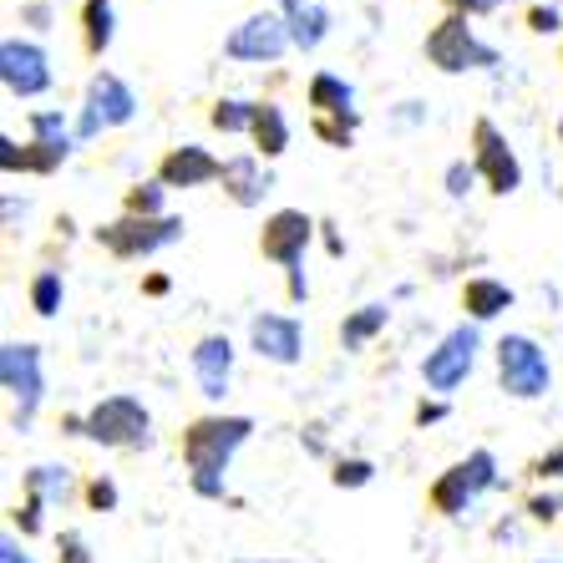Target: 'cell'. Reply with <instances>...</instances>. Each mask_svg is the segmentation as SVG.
<instances>
[{"label": "cell", "instance_id": "1", "mask_svg": "<svg viewBox=\"0 0 563 563\" xmlns=\"http://www.w3.org/2000/svg\"><path fill=\"white\" fill-rule=\"evenodd\" d=\"M250 432H254L250 417H203L188 427L184 457H188V472H194L198 498H223V472H229L239 446L250 442Z\"/></svg>", "mask_w": 563, "mask_h": 563}, {"label": "cell", "instance_id": "2", "mask_svg": "<svg viewBox=\"0 0 563 563\" xmlns=\"http://www.w3.org/2000/svg\"><path fill=\"white\" fill-rule=\"evenodd\" d=\"M71 432L92 437L97 446H147L153 442V417L137 396H102L87 417L66 421Z\"/></svg>", "mask_w": 563, "mask_h": 563}, {"label": "cell", "instance_id": "3", "mask_svg": "<svg viewBox=\"0 0 563 563\" xmlns=\"http://www.w3.org/2000/svg\"><path fill=\"white\" fill-rule=\"evenodd\" d=\"M498 380H503V391L518 396V401L549 396L553 371H549V355L538 351L533 335H503L498 341Z\"/></svg>", "mask_w": 563, "mask_h": 563}, {"label": "cell", "instance_id": "4", "mask_svg": "<svg viewBox=\"0 0 563 563\" xmlns=\"http://www.w3.org/2000/svg\"><path fill=\"white\" fill-rule=\"evenodd\" d=\"M493 483H498V457H493L487 446H477L472 457H462L457 467H446L442 477H437L432 503H437V512H446V518H462Z\"/></svg>", "mask_w": 563, "mask_h": 563}, {"label": "cell", "instance_id": "5", "mask_svg": "<svg viewBox=\"0 0 563 563\" xmlns=\"http://www.w3.org/2000/svg\"><path fill=\"white\" fill-rule=\"evenodd\" d=\"M0 386L15 396V432H26L36 417L41 396H46V376H41V351L31 341H11L0 351Z\"/></svg>", "mask_w": 563, "mask_h": 563}, {"label": "cell", "instance_id": "6", "mask_svg": "<svg viewBox=\"0 0 563 563\" xmlns=\"http://www.w3.org/2000/svg\"><path fill=\"white\" fill-rule=\"evenodd\" d=\"M477 345H483V335H477V325H457L446 330L442 341H437V351H427V361H421V380L432 386V391H457L462 380L472 376V366H477Z\"/></svg>", "mask_w": 563, "mask_h": 563}, {"label": "cell", "instance_id": "7", "mask_svg": "<svg viewBox=\"0 0 563 563\" xmlns=\"http://www.w3.org/2000/svg\"><path fill=\"white\" fill-rule=\"evenodd\" d=\"M97 239L118 260H143V254L178 244L184 239V219H118V223H107V229H97Z\"/></svg>", "mask_w": 563, "mask_h": 563}, {"label": "cell", "instance_id": "8", "mask_svg": "<svg viewBox=\"0 0 563 563\" xmlns=\"http://www.w3.org/2000/svg\"><path fill=\"white\" fill-rule=\"evenodd\" d=\"M427 56H432V66H442V71H472V66H498V52L493 46H483V41L472 36L467 15H446L442 26L427 36Z\"/></svg>", "mask_w": 563, "mask_h": 563}, {"label": "cell", "instance_id": "9", "mask_svg": "<svg viewBox=\"0 0 563 563\" xmlns=\"http://www.w3.org/2000/svg\"><path fill=\"white\" fill-rule=\"evenodd\" d=\"M310 234H314V219L305 209H279L269 213V223H264L260 234V250L264 260H275L279 269H305V250H310Z\"/></svg>", "mask_w": 563, "mask_h": 563}, {"label": "cell", "instance_id": "10", "mask_svg": "<svg viewBox=\"0 0 563 563\" xmlns=\"http://www.w3.org/2000/svg\"><path fill=\"white\" fill-rule=\"evenodd\" d=\"M285 46H295V41H289L285 15H269V11L239 21V26L229 31V41H223V52L234 56V62H279Z\"/></svg>", "mask_w": 563, "mask_h": 563}, {"label": "cell", "instance_id": "11", "mask_svg": "<svg viewBox=\"0 0 563 563\" xmlns=\"http://www.w3.org/2000/svg\"><path fill=\"white\" fill-rule=\"evenodd\" d=\"M0 81L11 97H41L52 87V56L41 52L36 41H5L0 46Z\"/></svg>", "mask_w": 563, "mask_h": 563}, {"label": "cell", "instance_id": "12", "mask_svg": "<svg viewBox=\"0 0 563 563\" xmlns=\"http://www.w3.org/2000/svg\"><path fill=\"white\" fill-rule=\"evenodd\" d=\"M472 143H477V173L487 178L493 194H518V188H523L518 153H512L508 137H503L493 122H477V128H472Z\"/></svg>", "mask_w": 563, "mask_h": 563}, {"label": "cell", "instance_id": "13", "mask_svg": "<svg viewBox=\"0 0 563 563\" xmlns=\"http://www.w3.org/2000/svg\"><path fill=\"white\" fill-rule=\"evenodd\" d=\"M250 345L264 361H275V366H295L305 355V330H300V320H289V314H254Z\"/></svg>", "mask_w": 563, "mask_h": 563}, {"label": "cell", "instance_id": "14", "mask_svg": "<svg viewBox=\"0 0 563 563\" xmlns=\"http://www.w3.org/2000/svg\"><path fill=\"white\" fill-rule=\"evenodd\" d=\"M194 376L198 391L209 401H223L229 396V380H234V341L229 335H209V341L194 345Z\"/></svg>", "mask_w": 563, "mask_h": 563}, {"label": "cell", "instance_id": "15", "mask_svg": "<svg viewBox=\"0 0 563 563\" xmlns=\"http://www.w3.org/2000/svg\"><path fill=\"white\" fill-rule=\"evenodd\" d=\"M219 173H223V163L209 153V147L184 143V147H173V153L163 157L157 184H163V188H198V184H213Z\"/></svg>", "mask_w": 563, "mask_h": 563}, {"label": "cell", "instance_id": "16", "mask_svg": "<svg viewBox=\"0 0 563 563\" xmlns=\"http://www.w3.org/2000/svg\"><path fill=\"white\" fill-rule=\"evenodd\" d=\"M223 188H229V198H234L239 209H254V203H264V194H269V173L260 168V157L254 153H239L223 163Z\"/></svg>", "mask_w": 563, "mask_h": 563}, {"label": "cell", "instance_id": "17", "mask_svg": "<svg viewBox=\"0 0 563 563\" xmlns=\"http://www.w3.org/2000/svg\"><path fill=\"white\" fill-rule=\"evenodd\" d=\"M87 102L102 112L107 128H122V122L137 118V97H132V87L122 77H112V71H97L92 77V92H87Z\"/></svg>", "mask_w": 563, "mask_h": 563}, {"label": "cell", "instance_id": "18", "mask_svg": "<svg viewBox=\"0 0 563 563\" xmlns=\"http://www.w3.org/2000/svg\"><path fill=\"white\" fill-rule=\"evenodd\" d=\"M310 107L320 118H341V122H355V87L335 71H314L310 77Z\"/></svg>", "mask_w": 563, "mask_h": 563}, {"label": "cell", "instance_id": "19", "mask_svg": "<svg viewBox=\"0 0 563 563\" xmlns=\"http://www.w3.org/2000/svg\"><path fill=\"white\" fill-rule=\"evenodd\" d=\"M285 26L300 52H314V46L330 36V11L314 5V0H285Z\"/></svg>", "mask_w": 563, "mask_h": 563}, {"label": "cell", "instance_id": "20", "mask_svg": "<svg viewBox=\"0 0 563 563\" xmlns=\"http://www.w3.org/2000/svg\"><path fill=\"white\" fill-rule=\"evenodd\" d=\"M472 320H493V314L512 310V289L503 279H467V295H462Z\"/></svg>", "mask_w": 563, "mask_h": 563}, {"label": "cell", "instance_id": "21", "mask_svg": "<svg viewBox=\"0 0 563 563\" xmlns=\"http://www.w3.org/2000/svg\"><path fill=\"white\" fill-rule=\"evenodd\" d=\"M254 143L264 157H279L289 147V122L275 102H260V118H254Z\"/></svg>", "mask_w": 563, "mask_h": 563}, {"label": "cell", "instance_id": "22", "mask_svg": "<svg viewBox=\"0 0 563 563\" xmlns=\"http://www.w3.org/2000/svg\"><path fill=\"white\" fill-rule=\"evenodd\" d=\"M26 487L36 493L41 503H46V508H52V503H66V498H71V472H66V467H52V462H41V467L26 472Z\"/></svg>", "mask_w": 563, "mask_h": 563}, {"label": "cell", "instance_id": "23", "mask_svg": "<svg viewBox=\"0 0 563 563\" xmlns=\"http://www.w3.org/2000/svg\"><path fill=\"white\" fill-rule=\"evenodd\" d=\"M81 26H87V46L92 52H107L112 36H118V15H112V0H87L81 11Z\"/></svg>", "mask_w": 563, "mask_h": 563}, {"label": "cell", "instance_id": "24", "mask_svg": "<svg viewBox=\"0 0 563 563\" xmlns=\"http://www.w3.org/2000/svg\"><path fill=\"white\" fill-rule=\"evenodd\" d=\"M386 320H391V310H386V305H361V310H355L351 320L341 325V341L355 351V345H366L376 330H386Z\"/></svg>", "mask_w": 563, "mask_h": 563}, {"label": "cell", "instance_id": "25", "mask_svg": "<svg viewBox=\"0 0 563 563\" xmlns=\"http://www.w3.org/2000/svg\"><path fill=\"white\" fill-rule=\"evenodd\" d=\"M31 143H41L46 153H56V157L71 153V132H66L62 112H36V118H31Z\"/></svg>", "mask_w": 563, "mask_h": 563}, {"label": "cell", "instance_id": "26", "mask_svg": "<svg viewBox=\"0 0 563 563\" xmlns=\"http://www.w3.org/2000/svg\"><path fill=\"white\" fill-rule=\"evenodd\" d=\"M254 118H260V102L223 97V102L213 107V128H219V132H254Z\"/></svg>", "mask_w": 563, "mask_h": 563}, {"label": "cell", "instance_id": "27", "mask_svg": "<svg viewBox=\"0 0 563 563\" xmlns=\"http://www.w3.org/2000/svg\"><path fill=\"white\" fill-rule=\"evenodd\" d=\"M66 300V285L56 269H46V275H36V285H31V305H36V314H56Z\"/></svg>", "mask_w": 563, "mask_h": 563}, {"label": "cell", "instance_id": "28", "mask_svg": "<svg viewBox=\"0 0 563 563\" xmlns=\"http://www.w3.org/2000/svg\"><path fill=\"white\" fill-rule=\"evenodd\" d=\"M128 213L132 219H168L163 213V184H137L128 194Z\"/></svg>", "mask_w": 563, "mask_h": 563}, {"label": "cell", "instance_id": "29", "mask_svg": "<svg viewBox=\"0 0 563 563\" xmlns=\"http://www.w3.org/2000/svg\"><path fill=\"white\" fill-rule=\"evenodd\" d=\"M371 477H376V467H371L366 457H351V462L335 467V487H366Z\"/></svg>", "mask_w": 563, "mask_h": 563}, {"label": "cell", "instance_id": "30", "mask_svg": "<svg viewBox=\"0 0 563 563\" xmlns=\"http://www.w3.org/2000/svg\"><path fill=\"white\" fill-rule=\"evenodd\" d=\"M528 512H533V523H553L563 512V493H538V498L528 503Z\"/></svg>", "mask_w": 563, "mask_h": 563}, {"label": "cell", "instance_id": "31", "mask_svg": "<svg viewBox=\"0 0 563 563\" xmlns=\"http://www.w3.org/2000/svg\"><path fill=\"white\" fill-rule=\"evenodd\" d=\"M472 178H477V163H452V168H446V194L462 198L472 188Z\"/></svg>", "mask_w": 563, "mask_h": 563}, {"label": "cell", "instance_id": "32", "mask_svg": "<svg viewBox=\"0 0 563 563\" xmlns=\"http://www.w3.org/2000/svg\"><path fill=\"white\" fill-rule=\"evenodd\" d=\"M351 128H355V122H335V118H320V122H314V132H320L325 143H335V147H351Z\"/></svg>", "mask_w": 563, "mask_h": 563}, {"label": "cell", "instance_id": "33", "mask_svg": "<svg viewBox=\"0 0 563 563\" xmlns=\"http://www.w3.org/2000/svg\"><path fill=\"white\" fill-rule=\"evenodd\" d=\"M41 512H46V503L31 493L26 508H15V523H21V533H41Z\"/></svg>", "mask_w": 563, "mask_h": 563}, {"label": "cell", "instance_id": "34", "mask_svg": "<svg viewBox=\"0 0 563 563\" xmlns=\"http://www.w3.org/2000/svg\"><path fill=\"white\" fill-rule=\"evenodd\" d=\"M62 563H92V549L81 533H62Z\"/></svg>", "mask_w": 563, "mask_h": 563}, {"label": "cell", "instance_id": "35", "mask_svg": "<svg viewBox=\"0 0 563 563\" xmlns=\"http://www.w3.org/2000/svg\"><path fill=\"white\" fill-rule=\"evenodd\" d=\"M87 498H92V508H97V512H112V508H118V487L107 483V477H97V483L87 487Z\"/></svg>", "mask_w": 563, "mask_h": 563}, {"label": "cell", "instance_id": "36", "mask_svg": "<svg viewBox=\"0 0 563 563\" xmlns=\"http://www.w3.org/2000/svg\"><path fill=\"white\" fill-rule=\"evenodd\" d=\"M533 472H538V477H543V483H563V446H553V452H543Z\"/></svg>", "mask_w": 563, "mask_h": 563}, {"label": "cell", "instance_id": "37", "mask_svg": "<svg viewBox=\"0 0 563 563\" xmlns=\"http://www.w3.org/2000/svg\"><path fill=\"white\" fill-rule=\"evenodd\" d=\"M0 168H5V173H15V168L26 173V147H15L11 137H0Z\"/></svg>", "mask_w": 563, "mask_h": 563}, {"label": "cell", "instance_id": "38", "mask_svg": "<svg viewBox=\"0 0 563 563\" xmlns=\"http://www.w3.org/2000/svg\"><path fill=\"white\" fill-rule=\"evenodd\" d=\"M528 26H533L538 36H553V31H559V11H553V5H538V11H533V21H528Z\"/></svg>", "mask_w": 563, "mask_h": 563}, {"label": "cell", "instance_id": "39", "mask_svg": "<svg viewBox=\"0 0 563 563\" xmlns=\"http://www.w3.org/2000/svg\"><path fill=\"white\" fill-rule=\"evenodd\" d=\"M0 563H36V559H31V553L21 549L11 533H5V538H0Z\"/></svg>", "mask_w": 563, "mask_h": 563}, {"label": "cell", "instance_id": "40", "mask_svg": "<svg viewBox=\"0 0 563 563\" xmlns=\"http://www.w3.org/2000/svg\"><path fill=\"white\" fill-rule=\"evenodd\" d=\"M452 5H457V11H467V15H483V11H493L498 0H452Z\"/></svg>", "mask_w": 563, "mask_h": 563}, {"label": "cell", "instance_id": "41", "mask_svg": "<svg viewBox=\"0 0 563 563\" xmlns=\"http://www.w3.org/2000/svg\"><path fill=\"white\" fill-rule=\"evenodd\" d=\"M442 417H446V407H421V411H417L421 427H427V421H442Z\"/></svg>", "mask_w": 563, "mask_h": 563}, {"label": "cell", "instance_id": "42", "mask_svg": "<svg viewBox=\"0 0 563 563\" xmlns=\"http://www.w3.org/2000/svg\"><path fill=\"white\" fill-rule=\"evenodd\" d=\"M538 563H563V559H538Z\"/></svg>", "mask_w": 563, "mask_h": 563}, {"label": "cell", "instance_id": "43", "mask_svg": "<svg viewBox=\"0 0 563 563\" xmlns=\"http://www.w3.org/2000/svg\"><path fill=\"white\" fill-rule=\"evenodd\" d=\"M559 137H563V118H559Z\"/></svg>", "mask_w": 563, "mask_h": 563}]
</instances>
